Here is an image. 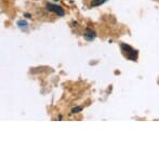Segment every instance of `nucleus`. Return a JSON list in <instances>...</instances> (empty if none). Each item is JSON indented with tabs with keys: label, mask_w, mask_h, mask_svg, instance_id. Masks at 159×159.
Returning a JSON list of instances; mask_svg holds the SVG:
<instances>
[{
	"label": "nucleus",
	"mask_w": 159,
	"mask_h": 159,
	"mask_svg": "<svg viewBox=\"0 0 159 159\" xmlns=\"http://www.w3.org/2000/svg\"><path fill=\"white\" fill-rule=\"evenodd\" d=\"M121 49L124 51V54L126 55V57H128L131 61H135L136 57H138V52H136L134 49H132L130 46L128 44H121Z\"/></svg>",
	"instance_id": "obj_1"
},
{
	"label": "nucleus",
	"mask_w": 159,
	"mask_h": 159,
	"mask_svg": "<svg viewBox=\"0 0 159 159\" xmlns=\"http://www.w3.org/2000/svg\"><path fill=\"white\" fill-rule=\"evenodd\" d=\"M47 8H48V10L52 11V12H55L57 15H59V16H63V15H64V11H63V9H62L61 7L55 6V4L48 3V4H47Z\"/></svg>",
	"instance_id": "obj_2"
},
{
	"label": "nucleus",
	"mask_w": 159,
	"mask_h": 159,
	"mask_svg": "<svg viewBox=\"0 0 159 159\" xmlns=\"http://www.w3.org/2000/svg\"><path fill=\"white\" fill-rule=\"evenodd\" d=\"M84 37H86V39H88V40H92L93 38L95 37V33L93 32V30H91L90 28H87L86 33H84Z\"/></svg>",
	"instance_id": "obj_3"
},
{
	"label": "nucleus",
	"mask_w": 159,
	"mask_h": 159,
	"mask_svg": "<svg viewBox=\"0 0 159 159\" xmlns=\"http://www.w3.org/2000/svg\"><path fill=\"white\" fill-rule=\"evenodd\" d=\"M82 111V107L78 106V107H74L73 109H71V113L73 114H76V113H79V111Z\"/></svg>",
	"instance_id": "obj_4"
},
{
	"label": "nucleus",
	"mask_w": 159,
	"mask_h": 159,
	"mask_svg": "<svg viewBox=\"0 0 159 159\" xmlns=\"http://www.w3.org/2000/svg\"><path fill=\"white\" fill-rule=\"evenodd\" d=\"M20 26H26V22H19Z\"/></svg>",
	"instance_id": "obj_5"
},
{
	"label": "nucleus",
	"mask_w": 159,
	"mask_h": 159,
	"mask_svg": "<svg viewBox=\"0 0 159 159\" xmlns=\"http://www.w3.org/2000/svg\"><path fill=\"white\" fill-rule=\"evenodd\" d=\"M96 1H98V2H96V4H98V3H101V2L104 1V0H96Z\"/></svg>",
	"instance_id": "obj_6"
},
{
	"label": "nucleus",
	"mask_w": 159,
	"mask_h": 159,
	"mask_svg": "<svg viewBox=\"0 0 159 159\" xmlns=\"http://www.w3.org/2000/svg\"><path fill=\"white\" fill-rule=\"evenodd\" d=\"M55 1H57V0H55Z\"/></svg>",
	"instance_id": "obj_7"
}]
</instances>
